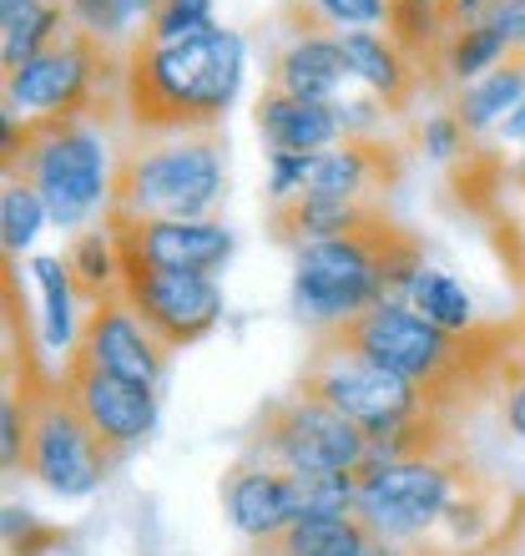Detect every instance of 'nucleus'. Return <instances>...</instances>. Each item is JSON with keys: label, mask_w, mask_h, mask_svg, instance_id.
Instances as JSON below:
<instances>
[{"label": "nucleus", "mask_w": 525, "mask_h": 556, "mask_svg": "<svg viewBox=\"0 0 525 556\" xmlns=\"http://www.w3.org/2000/svg\"><path fill=\"white\" fill-rule=\"evenodd\" d=\"M334 30H374L389 21V0H313Z\"/></svg>", "instance_id": "obj_30"}, {"label": "nucleus", "mask_w": 525, "mask_h": 556, "mask_svg": "<svg viewBox=\"0 0 525 556\" xmlns=\"http://www.w3.org/2000/svg\"><path fill=\"white\" fill-rule=\"evenodd\" d=\"M420 5H430V11H439V5H445V0H420Z\"/></svg>", "instance_id": "obj_38"}, {"label": "nucleus", "mask_w": 525, "mask_h": 556, "mask_svg": "<svg viewBox=\"0 0 525 556\" xmlns=\"http://www.w3.org/2000/svg\"><path fill=\"white\" fill-rule=\"evenodd\" d=\"M298 395L323 400L329 410H338L344 420H354L369 440L389 435L399 425H409L414 415H424V395L409 380L380 369L374 359L354 354L349 344H334V339H313V354L308 365L298 369Z\"/></svg>", "instance_id": "obj_8"}, {"label": "nucleus", "mask_w": 525, "mask_h": 556, "mask_svg": "<svg viewBox=\"0 0 525 556\" xmlns=\"http://www.w3.org/2000/svg\"><path fill=\"white\" fill-rule=\"evenodd\" d=\"M420 142H424V152H430V157H439V162H450V157H460V152H470V132L460 127V117H454V112H435V117L424 122Z\"/></svg>", "instance_id": "obj_33"}, {"label": "nucleus", "mask_w": 525, "mask_h": 556, "mask_svg": "<svg viewBox=\"0 0 525 556\" xmlns=\"http://www.w3.org/2000/svg\"><path fill=\"white\" fill-rule=\"evenodd\" d=\"M207 30H218L213 21V0H157V11L146 21L142 41L152 46H177V41H197Z\"/></svg>", "instance_id": "obj_28"}, {"label": "nucleus", "mask_w": 525, "mask_h": 556, "mask_svg": "<svg viewBox=\"0 0 525 556\" xmlns=\"http://www.w3.org/2000/svg\"><path fill=\"white\" fill-rule=\"evenodd\" d=\"M222 192H228L222 127L142 137L117 157L112 218H213Z\"/></svg>", "instance_id": "obj_5"}, {"label": "nucleus", "mask_w": 525, "mask_h": 556, "mask_svg": "<svg viewBox=\"0 0 525 556\" xmlns=\"http://www.w3.org/2000/svg\"><path fill=\"white\" fill-rule=\"evenodd\" d=\"M500 415L511 425L515 435L525 440V369H515L511 380H505V395H500Z\"/></svg>", "instance_id": "obj_34"}, {"label": "nucleus", "mask_w": 525, "mask_h": 556, "mask_svg": "<svg viewBox=\"0 0 525 556\" xmlns=\"http://www.w3.org/2000/svg\"><path fill=\"white\" fill-rule=\"evenodd\" d=\"M374 213H384V203H359V198H329V192H298L293 203L273 207V233L293 249L319 243V238H338L364 228Z\"/></svg>", "instance_id": "obj_19"}, {"label": "nucleus", "mask_w": 525, "mask_h": 556, "mask_svg": "<svg viewBox=\"0 0 525 556\" xmlns=\"http://www.w3.org/2000/svg\"><path fill=\"white\" fill-rule=\"evenodd\" d=\"M248 455L278 470H304V476L308 470L359 476L369 460V435L338 410H329L323 400H308L293 390V395L262 405L248 435Z\"/></svg>", "instance_id": "obj_9"}, {"label": "nucleus", "mask_w": 525, "mask_h": 556, "mask_svg": "<svg viewBox=\"0 0 525 556\" xmlns=\"http://www.w3.org/2000/svg\"><path fill=\"white\" fill-rule=\"evenodd\" d=\"M338 46L349 56V72L374 97H384V112H405V102L414 97L424 72L394 46L389 30H338Z\"/></svg>", "instance_id": "obj_18"}, {"label": "nucleus", "mask_w": 525, "mask_h": 556, "mask_svg": "<svg viewBox=\"0 0 525 556\" xmlns=\"http://www.w3.org/2000/svg\"><path fill=\"white\" fill-rule=\"evenodd\" d=\"M222 506H228V521H233L238 536H248L253 546L278 542L283 531L298 521V506H293V476L289 470L268 466V460H253L243 455L228 481H222Z\"/></svg>", "instance_id": "obj_14"}, {"label": "nucleus", "mask_w": 525, "mask_h": 556, "mask_svg": "<svg viewBox=\"0 0 525 556\" xmlns=\"http://www.w3.org/2000/svg\"><path fill=\"white\" fill-rule=\"evenodd\" d=\"M26 5H36V0H0V15H15V11H26Z\"/></svg>", "instance_id": "obj_37"}, {"label": "nucleus", "mask_w": 525, "mask_h": 556, "mask_svg": "<svg viewBox=\"0 0 525 556\" xmlns=\"http://www.w3.org/2000/svg\"><path fill=\"white\" fill-rule=\"evenodd\" d=\"M41 223H51L46 218L41 192L30 188V182H21V177H5V192H0V238H5V258L30 249L36 233H41Z\"/></svg>", "instance_id": "obj_27"}, {"label": "nucleus", "mask_w": 525, "mask_h": 556, "mask_svg": "<svg viewBox=\"0 0 525 556\" xmlns=\"http://www.w3.org/2000/svg\"><path fill=\"white\" fill-rule=\"evenodd\" d=\"M253 117H258V132L273 152H329L334 142H344L338 102H304V97L268 87Z\"/></svg>", "instance_id": "obj_16"}, {"label": "nucleus", "mask_w": 525, "mask_h": 556, "mask_svg": "<svg viewBox=\"0 0 525 556\" xmlns=\"http://www.w3.org/2000/svg\"><path fill=\"white\" fill-rule=\"evenodd\" d=\"M394 177H399V147L384 142V137H344V142L313 157L308 192L380 203V192L394 188Z\"/></svg>", "instance_id": "obj_15"}, {"label": "nucleus", "mask_w": 525, "mask_h": 556, "mask_svg": "<svg viewBox=\"0 0 525 556\" xmlns=\"http://www.w3.org/2000/svg\"><path fill=\"white\" fill-rule=\"evenodd\" d=\"M496 556H525V552H496Z\"/></svg>", "instance_id": "obj_39"}, {"label": "nucleus", "mask_w": 525, "mask_h": 556, "mask_svg": "<svg viewBox=\"0 0 525 556\" xmlns=\"http://www.w3.org/2000/svg\"><path fill=\"white\" fill-rule=\"evenodd\" d=\"M26 451H30V400L26 390H11L0 400V466L26 476Z\"/></svg>", "instance_id": "obj_29"}, {"label": "nucleus", "mask_w": 525, "mask_h": 556, "mask_svg": "<svg viewBox=\"0 0 525 556\" xmlns=\"http://www.w3.org/2000/svg\"><path fill=\"white\" fill-rule=\"evenodd\" d=\"M496 26L505 30V41H511L515 51H525V0H505V11L496 15Z\"/></svg>", "instance_id": "obj_35"}, {"label": "nucleus", "mask_w": 525, "mask_h": 556, "mask_svg": "<svg viewBox=\"0 0 525 556\" xmlns=\"http://www.w3.org/2000/svg\"><path fill=\"white\" fill-rule=\"evenodd\" d=\"M121 299L137 308V319L162 339L167 354L197 344L222 319V289H218V278H207V274L121 264Z\"/></svg>", "instance_id": "obj_10"}, {"label": "nucleus", "mask_w": 525, "mask_h": 556, "mask_svg": "<svg viewBox=\"0 0 525 556\" xmlns=\"http://www.w3.org/2000/svg\"><path fill=\"white\" fill-rule=\"evenodd\" d=\"M500 142H521L525 147V102L515 106L505 122H500Z\"/></svg>", "instance_id": "obj_36"}, {"label": "nucleus", "mask_w": 525, "mask_h": 556, "mask_svg": "<svg viewBox=\"0 0 525 556\" xmlns=\"http://www.w3.org/2000/svg\"><path fill=\"white\" fill-rule=\"evenodd\" d=\"M117 258L137 268H172V274H218L233 258V233L218 218H112Z\"/></svg>", "instance_id": "obj_11"}, {"label": "nucleus", "mask_w": 525, "mask_h": 556, "mask_svg": "<svg viewBox=\"0 0 525 556\" xmlns=\"http://www.w3.org/2000/svg\"><path fill=\"white\" fill-rule=\"evenodd\" d=\"M66 268H72V283L87 304H102L112 293H121V258H117V238L112 228H87L76 233L72 253H66Z\"/></svg>", "instance_id": "obj_22"}, {"label": "nucleus", "mask_w": 525, "mask_h": 556, "mask_svg": "<svg viewBox=\"0 0 525 556\" xmlns=\"http://www.w3.org/2000/svg\"><path fill=\"white\" fill-rule=\"evenodd\" d=\"M515 46L505 41V30L500 26H475V30H460L445 41L439 51V72L450 76L454 87H470V81H481L485 72H496L500 61H511Z\"/></svg>", "instance_id": "obj_26"}, {"label": "nucleus", "mask_w": 525, "mask_h": 556, "mask_svg": "<svg viewBox=\"0 0 525 556\" xmlns=\"http://www.w3.org/2000/svg\"><path fill=\"white\" fill-rule=\"evenodd\" d=\"M349 76L354 72H349V56H344L338 36H293L273 56L268 87L289 91V97H304V102H338Z\"/></svg>", "instance_id": "obj_17"}, {"label": "nucleus", "mask_w": 525, "mask_h": 556, "mask_svg": "<svg viewBox=\"0 0 525 556\" xmlns=\"http://www.w3.org/2000/svg\"><path fill=\"white\" fill-rule=\"evenodd\" d=\"M262 556H409L380 531H369L359 516H334V521H298L278 542L258 546Z\"/></svg>", "instance_id": "obj_20"}, {"label": "nucleus", "mask_w": 525, "mask_h": 556, "mask_svg": "<svg viewBox=\"0 0 525 556\" xmlns=\"http://www.w3.org/2000/svg\"><path fill=\"white\" fill-rule=\"evenodd\" d=\"M409 308H420L430 324L450 329V334H481L485 324L475 319V299L465 293L460 278H450L445 268H420L414 289H409Z\"/></svg>", "instance_id": "obj_23"}, {"label": "nucleus", "mask_w": 525, "mask_h": 556, "mask_svg": "<svg viewBox=\"0 0 525 556\" xmlns=\"http://www.w3.org/2000/svg\"><path fill=\"white\" fill-rule=\"evenodd\" d=\"M500 11H505V0H445V5H439V26H445V41H450V36H460V30L496 26Z\"/></svg>", "instance_id": "obj_32"}, {"label": "nucleus", "mask_w": 525, "mask_h": 556, "mask_svg": "<svg viewBox=\"0 0 525 556\" xmlns=\"http://www.w3.org/2000/svg\"><path fill=\"white\" fill-rule=\"evenodd\" d=\"M21 390L30 400V451H26V476L41 481L51 496L81 501L106 481V470L117 466V451H106L102 435L91 430V420L76 410L72 390L61 384V375H41L30 369L21 375Z\"/></svg>", "instance_id": "obj_7"}, {"label": "nucleus", "mask_w": 525, "mask_h": 556, "mask_svg": "<svg viewBox=\"0 0 525 556\" xmlns=\"http://www.w3.org/2000/svg\"><path fill=\"white\" fill-rule=\"evenodd\" d=\"M36 274V289H41V329H46V350H76V334H81V324H76V283H72V268L66 258H36L30 264Z\"/></svg>", "instance_id": "obj_24"}, {"label": "nucleus", "mask_w": 525, "mask_h": 556, "mask_svg": "<svg viewBox=\"0 0 525 556\" xmlns=\"http://www.w3.org/2000/svg\"><path fill=\"white\" fill-rule=\"evenodd\" d=\"M420 268V243L389 213H374L354 233L293 249V308L323 334L374 304H409Z\"/></svg>", "instance_id": "obj_2"}, {"label": "nucleus", "mask_w": 525, "mask_h": 556, "mask_svg": "<svg viewBox=\"0 0 525 556\" xmlns=\"http://www.w3.org/2000/svg\"><path fill=\"white\" fill-rule=\"evenodd\" d=\"M323 339L334 344H349L354 354L374 359L380 369L409 380L424 395L430 410L450 415L465 395H475L481 384H490L496 375H505V359L496 350V334L481 329V334H450L409 304H374L364 308L359 319L338 324V329H323Z\"/></svg>", "instance_id": "obj_3"}, {"label": "nucleus", "mask_w": 525, "mask_h": 556, "mask_svg": "<svg viewBox=\"0 0 525 556\" xmlns=\"http://www.w3.org/2000/svg\"><path fill=\"white\" fill-rule=\"evenodd\" d=\"M521 102H525V51H515L511 61H500L496 72H485L481 81L460 87L454 117H460V127H465L470 137H481V132H490V127H500Z\"/></svg>", "instance_id": "obj_21"}, {"label": "nucleus", "mask_w": 525, "mask_h": 556, "mask_svg": "<svg viewBox=\"0 0 525 556\" xmlns=\"http://www.w3.org/2000/svg\"><path fill=\"white\" fill-rule=\"evenodd\" d=\"M0 26H5V36H0V46H5V72H15V66H26L30 56H41L72 21H66V0H36L26 11L0 15Z\"/></svg>", "instance_id": "obj_25"}, {"label": "nucleus", "mask_w": 525, "mask_h": 556, "mask_svg": "<svg viewBox=\"0 0 525 556\" xmlns=\"http://www.w3.org/2000/svg\"><path fill=\"white\" fill-rule=\"evenodd\" d=\"M66 359L97 365V369H106V375H117V380L146 384V390H157L162 369H167L162 339L137 319V308H131L121 293H112V299L87 308L81 334H76V350L66 354Z\"/></svg>", "instance_id": "obj_12"}, {"label": "nucleus", "mask_w": 525, "mask_h": 556, "mask_svg": "<svg viewBox=\"0 0 525 556\" xmlns=\"http://www.w3.org/2000/svg\"><path fill=\"white\" fill-rule=\"evenodd\" d=\"M61 384L72 390L76 410L91 420V430L102 435L106 451L127 455L131 445H142L157 430V390H146V384L117 380V375H106L97 365H81V359L61 365Z\"/></svg>", "instance_id": "obj_13"}, {"label": "nucleus", "mask_w": 525, "mask_h": 556, "mask_svg": "<svg viewBox=\"0 0 525 556\" xmlns=\"http://www.w3.org/2000/svg\"><path fill=\"white\" fill-rule=\"evenodd\" d=\"M117 157L106 127L91 117H5V177H21L41 192L46 218L76 233L97 213H112Z\"/></svg>", "instance_id": "obj_4"}, {"label": "nucleus", "mask_w": 525, "mask_h": 556, "mask_svg": "<svg viewBox=\"0 0 525 556\" xmlns=\"http://www.w3.org/2000/svg\"><path fill=\"white\" fill-rule=\"evenodd\" d=\"M475 466H470L460 445L435 455H409V460H389V466H364L359 481V501L354 516L369 531H380L384 542H394L399 552L424 556L430 536L439 531L445 511H450L460 491L470 485Z\"/></svg>", "instance_id": "obj_6"}, {"label": "nucleus", "mask_w": 525, "mask_h": 556, "mask_svg": "<svg viewBox=\"0 0 525 556\" xmlns=\"http://www.w3.org/2000/svg\"><path fill=\"white\" fill-rule=\"evenodd\" d=\"M313 157L319 152H273V177H268V192L278 203H293L298 192H308V177H313Z\"/></svg>", "instance_id": "obj_31"}, {"label": "nucleus", "mask_w": 525, "mask_h": 556, "mask_svg": "<svg viewBox=\"0 0 525 556\" xmlns=\"http://www.w3.org/2000/svg\"><path fill=\"white\" fill-rule=\"evenodd\" d=\"M243 36L222 26L177 46L137 41L121 76V112L142 137L218 132L243 87Z\"/></svg>", "instance_id": "obj_1"}, {"label": "nucleus", "mask_w": 525, "mask_h": 556, "mask_svg": "<svg viewBox=\"0 0 525 556\" xmlns=\"http://www.w3.org/2000/svg\"><path fill=\"white\" fill-rule=\"evenodd\" d=\"M521 552H525V531H521Z\"/></svg>", "instance_id": "obj_40"}]
</instances>
